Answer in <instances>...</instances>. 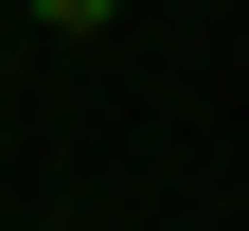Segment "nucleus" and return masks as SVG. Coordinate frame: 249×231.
<instances>
[{
	"label": "nucleus",
	"instance_id": "nucleus-1",
	"mask_svg": "<svg viewBox=\"0 0 249 231\" xmlns=\"http://www.w3.org/2000/svg\"><path fill=\"white\" fill-rule=\"evenodd\" d=\"M18 18H36V36H107L124 0H18Z\"/></svg>",
	"mask_w": 249,
	"mask_h": 231
}]
</instances>
